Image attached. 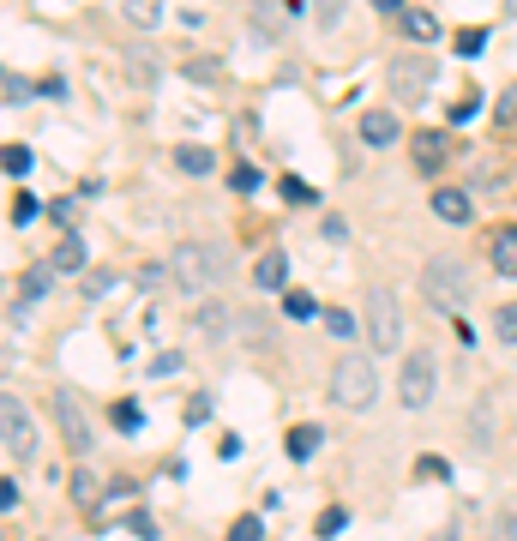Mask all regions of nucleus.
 Masks as SVG:
<instances>
[{
	"mask_svg": "<svg viewBox=\"0 0 517 541\" xmlns=\"http://www.w3.org/2000/svg\"><path fill=\"white\" fill-rule=\"evenodd\" d=\"M127 72H132V85H151V55H144V48H127Z\"/></svg>",
	"mask_w": 517,
	"mask_h": 541,
	"instance_id": "obj_29",
	"label": "nucleus"
},
{
	"mask_svg": "<svg viewBox=\"0 0 517 541\" xmlns=\"http://www.w3.org/2000/svg\"><path fill=\"white\" fill-rule=\"evenodd\" d=\"M283 313L289 319H313V295H307V289H283Z\"/></svg>",
	"mask_w": 517,
	"mask_h": 541,
	"instance_id": "obj_24",
	"label": "nucleus"
},
{
	"mask_svg": "<svg viewBox=\"0 0 517 541\" xmlns=\"http://www.w3.org/2000/svg\"><path fill=\"white\" fill-rule=\"evenodd\" d=\"M37 211H43V205L30 199V193H18V199H13V223H18V228H25V223H37Z\"/></svg>",
	"mask_w": 517,
	"mask_h": 541,
	"instance_id": "obj_34",
	"label": "nucleus"
},
{
	"mask_svg": "<svg viewBox=\"0 0 517 541\" xmlns=\"http://www.w3.org/2000/svg\"><path fill=\"white\" fill-rule=\"evenodd\" d=\"M409 157H416V175H439L451 163V139L439 127H416L409 133Z\"/></svg>",
	"mask_w": 517,
	"mask_h": 541,
	"instance_id": "obj_7",
	"label": "nucleus"
},
{
	"mask_svg": "<svg viewBox=\"0 0 517 541\" xmlns=\"http://www.w3.org/2000/svg\"><path fill=\"white\" fill-rule=\"evenodd\" d=\"M229 186H235V193H253V186H258V169H235Z\"/></svg>",
	"mask_w": 517,
	"mask_h": 541,
	"instance_id": "obj_43",
	"label": "nucleus"
},
{
	"mask_svg": "<svg viewBox=\"0 0 517 541\" xmlns=\"http://www.w3.org/2000/svg\"><path fill=\"white\" fill-rule=\"evenodd\" d=\"M174 169L193 175V181H205V175H216V157L205 151V144H174Z\"/></svg>",
	"mask_w": 517,
	"mask_h": 541,
	"instance_id": "obj_13",
	"label": "nucleus"
},
{
	"mask_svg": "<svg viewBox=\"0 0 517 541\" xmlns=\"http://www.w3.org/2000/svg\"><path fill=\"white\" fill-rule=\"evenodd\" d=\"M343 18V0H313V30H337Z\"/></svg>",
	"mask_w": 517,
	"mask_h": 541,
	"instance_id": "obj_25",
	"label": "nucleus"
},
{
	"mask_svg": "<svg viewBox=\"0 0 517 541\" xmlns=\"http://www.w3.org/2000/svg\"><path fill=\"white\" fill-rule=\"evenodd\" d=\"M505 13H517V0H505Z\"/></svg>",
	"mask_w": 517,
	"mask_h": 541,
	"instance_id": "obj_46",
	"label": "nucleus"
},
{
	"mask_svg": "<svg viewBox=\"0 0 517 541\" xmlns=\"http://www.w3.org/2000/svg\"><path fill=\"white\" fill-rule=\"evenodd\" d=\"M229 541H265V517H253V512L235 517V524H229Z\"/></svg>",
	"mask_w": 517,
	"mask_h": 541,
	"instance_id": "obj_23",
	"label": "nucleus"
},
{
	"mask_svg": "<svg viewBox=\"0 0 517 541\" xmlns=\"http://www.w3.org/2000/svg\"><path fill=\"white\" fill-rule=\"evenodd\" d=\"M0 79H6V102H13V109H18V102H30V90H37L25 72H0Z\"/></svg>",
	"mask_w": 517,
	"mask_h": 541,
	"instance_id": "obj_30",
	"label": "nucleus"
},
{
	"mask_svg": "<svg viewBox=\"0 0 517 541\" xmlns=\"http://www.w3.org/2000/svg\"><path fill=\"white\" fill-rule=\"evenodd\" d=\"M421 475H427V482H446V475H451V470H446V457H433V451H427V457H421Z\"/></svg>",
	"mask_w": 517,
	"mask_h": 541,
	"instance_id": "obj_41",
	"label": "nucleus"
},
{
	"mask_svg": "<svg viewBox=\"0 0 517 541\" xmlns=\"http://www.w3.org/2000/svg\"><path fill=\"white\" fill-rule=\"evenodd\" d=\"M72 499H79V505H85V512H97V475H90V470H72Z\"/></svg>",
	"mask_w": 517,
	"mask_h": 541,
	"instance_id": "obj_20",
	"label": "nucleus"
},
{
	"mask_svg": "<svg viewBox=\"0 0 517 541\" xmlns=\"http://www.w3.org/2000/svg\"><path fill=\"white\" fill-rule=\"evenodd\" d=\"M30 169H37V157H30L25 144H6V175H18V181H25Z\"/></svg>",
	"mask_w": 517,
	"mask_h": 541,
	"instance_id": "obj_28",
	"label": "nucleus"
},
{
	"mask_svg": "<svg viewBox=\"0 0 517 541\" xmlns=\"http://www.w3.org/2000/svg\"><path fill=\"white\" fill-rule=\"evenodd\" d=\"M283 199H289V205H307V199H313V186H307V181H295V175H289V181H283Z\"/></svg>",
	"mask_w": 517,
	"mask_h": 541,
	"instance_id": "obj_38",
	"label": "nucleus"
},
{
	"mask_svg": "<svg viewBox=\"0 0 517 541\" xmlns=\"http://www.w3.org/2000/svg\"><path fill=\"white\" fill-rule=\"evenodd\" d=\"M127 524H132V536H139V541H157V524H151V517H144V512H132Z\"/></svg>",
	"mask_w": 517,
	"mask_h": 541,
	"instance_id": "obj_42",
	"label": "nucleus"
},
{
	"mask_svg": "<svg viewBox=\"0 0 517 541\" xmlns=\"http://www.w3.org/2000/svg\"><path fill=\"white\" fill-rule=\"evenodd\" d=\"M127 18L139 30H157L163 25V0H127Z\"/></svg>",
	"mask_w": 517,
	"mask_h": 541,
	"instance_id": "obj_18",
	"label": "nucleus"
},
{
	"mask_svg": "<svg viewBox=\"0 0 517 541\" xmlns=\"http://www.w3.org/2000/svg\"><path fill=\"white\" fill-rule=\"evenodd\" d=\"M109 415H115V428H121V433H139V428H144V409H139L132 398H121V403H115Z\"/></svg>",
	"mask_w": 517,
	"mask_h": 541,
	"instance_id": "obj_21",
	"label": "nucleus"
},
{
	"mask_svg": "<svg viewBox=\"0 0 517 541\" xmlns=\"http://www.w3.org/2000/svg\"><path fill=\"white\" fill-rule=\"evenodd\" d=\"M48 265L67 270V277H72V270H85V241H79V235H67V241L55 247V259H48Z\"/></svg>",
	"mask_w": 517,
	"mask_h": 541,
	"instance_id": "obj_17",
	"label": "nucleus"
},
{
	"mask_svg": "<svg viewBox=\"0 0 517 541\" xmlns=\"http://www.w3.org/2000/svg\"><path fill=\"white\" fill-rule=\"evenodd\" d=\"M433 217H439V223H470V193H463V186H439V193H433Z\"/></svg>",
	"mask_w": 517,
	"mask_h": 541,
	"instance_id": "obj_11",
	"label": "nucleus"
},
{
	"mask_svg": "<svg viewBox=\"0 0 517 541\" xmlns=\"http://www.w3.org/2000/svg\"><path fill=\"white\" fill-rule=\"evenodd\" d=\"M325 331H331V337H355L361 319H355V313H343V307H331V313H325Z\"/></svg>",
	"mask_w": 517,
	"mask_h": 541,
	"instance_id": "obj_26",
	"label": "nucleus"
},
{
	"mask_svg": "<svg viewBox=\"0 0 517 541\" xmlns=\"http://www.w3.org/2000/svg\"><path fill=\"white\" fill-rule=\"evenodd\" d=\"M361 139H367V144H379V151H385V144H397V114L367 109V114H361Z\"/></svg>",
	"mask_w": 517,
	"mask_h": 541,
	"instance_id": "obj_12",
	"label": "nucleus"
},
{
	"mask_svg": "<svg viewBox=\"0 0 517 541\" xmlns=\"http://www.w3.org/2000/svg\"><path fill=\"white\" fill-rule=\"evenodd\" d=\"M433 85V67L427 60H391V90H397L403 102H421Z\"/></svg>",
	"mask_w": 517,
	"mask_h": 541,
	"instance_id": "obj_9",
	"label": "nucleus"
},
{
	"mask_svg": "<svg viewBox=\"0 0 517 541\" xmlns=\"http://www.w3.org/2000/svg\"><path fill=\"white\" fill-rule=\"evenodd\" d=\"M433 379H439V361L427 355V349H416V355L403 361V379H397V398L409 415H421L433 403Z\"/></svg>",
	"mask_w": 517,
	"mask_h": 541,
	"instance_id": "obj_5",
	"label": "nucleus"
},
{
	"mask_svg": "<svg viewBox=\"0 0 517 541\" xmlns=\"http://www.w3.org/2000/svg\"><path fill=\"white\" fill-rule=\"evenodd\" d=\"M319 440H325L319 428H295V433H289V457H295V463H307V457L319 451Z\"/></svg>",
	"mask_w": 517,
	"mask_h": 541,
	"instance_id": "obj_19",
	"label": "nucleus"
},
{
	"mask_svg": "<svg viewBox=\"0 0 517 541\" xmlns=\"http://www.w3.org/2000/svg\"><path fill=\"white\" fill-rule=\"evenodd\" d=\"M343 524H349V512H343V505H331V512L319 517V536H337V529H343Z\"/></svg>",
	"mask_w": 517,
	"mask_h": 541,
	"instance_id": "obj_39",
	"label": "nucleus"
},
{
	"mask_svg": "<svg viewBox=\"0 0 517 541\" xmlns=\"http://www.w3.org/2000/svg\"><path fill=\"white\" fill-rule=\"evenodd\" d=\"M187 79H193V85H216L223 67H216V60H187Z\"/></svg>",
	"mask_w": 517,
	"mask_h": 541,
	"instance_id": "obj_32",
	"label": "nucleus"
},
{
	"mask_svg": "<svg viewBox=\"0 0 517 541\" xmlns=\"http://www.w3.org/2000/svg\"><path fill=\"white\" fill-rule=\"evenodd\" d=\"M48 277H55V265H37V270H30V277H25V301H37V295H43V289H48ZM25 301H18V307H25Z\"/></svg>",
	"mask_w": 517,
	"mask_h": 541,
	"instance_id": "obj_31",
	"label": "nucleus"
},
{
	"mask_svg": "<svg viewBox=\"0 0 517 541\" xmlns=\"http://www.w3.org/2000/svg\"><path fill=\"white\" fill-rule=\"evenodd\" d=\"M55 421H60V433H67V445L85 457L90 451V421H85V409H79L72 391H55Z\"/></svg>",
	"mask_w": 517,
	"mask_h": 541,
	"instance_id": "obj_8",
	"label": "nucleus"
},
{
	"mask_svg": "<svg viewBox=\"0 0 517 541\" xmlns=\"http://www.w3.org/2000/svg\"><path fill=\"white\" fill-rule=\"evenodd\" d=\"M493 270H500V277H517V223H505L500 235H493Z\"/></svg>",
	"mask_w": 517,
	"mask_h": 541,
	"instance_id": "obj_15",
	"label": "nucleus"
},
{
	"mask_svg": "<svg viewBox=\"0 0 517 541\" xmlns=\"http://www.w3.org/2000/svg\"><path fill=\"white\" fill-rule=\"evenodd\" d=\"M397 30L409 37V43H433V37H439V25H433V13H421V6H409Z\"/></svg>",
	"mask_w": 517,
	"mask_h": 541,
	"instance_id": "obj_16",
	"label": "nucleus"
},
{
	"mask_svg": "<svg viewBox=\"0 0 517 541\" xmlns=\"http://www.w3.org/2000/svg\"><path fill=\"white\" fill-rule=\"evenodd\" d=\"M488 541H517V512H500V517H493Z\"/></svg>",
	"mask_w": 517,
	"mask_h": 541,
	"instance_id": "obj_33",
	"label": "nucleus"
},
{
	"mask_svg": "<svg viewBox=\"0 0 517 541\" xmlns=\"http://www.w3.org/2000/svg\"><path fill=\"white\" fill-rule=\"evenodd\" d=\"M493 121H500L505 133L517 127V85H505V90H500V102H493Z\"/></svg>",
	"mask_w": 517,
	"mask_h": 541,
	"instance_id": "obj_22",
	"label": "nucleus"
},
{
	"mask_svg": "<svg viewBox=\"0 0 517 541\" xmlns=\"http://www.w3.org/2000/svg\"><path fill=\"white\" fill-rule=\"evenodd\" d=\"M0 428H6V457H13V463H30V451H37V428H30V409L18 398L0 403Z\"/></svg>",
	"mask_w": 517,
	"mask_h": 541,
	"instance_id": "obj_6",
	"label": "nucleus"
},
{
	"mask_svg": "<svg viewBox=\"0 0 517 541\" xmlns=\"http://www.w3.org/2000/svg\"><path fill=\"white\" fill-rule=\"evenodd\" d=\"M48 217H55V223H67V235H72V223H79V205H72V199H55V205H48Z\"/></svg>",
	"mask_w": 517,
	"mask_h": 541,
	"instance_id": "obj_36",
	"label": "nucleus"
},
{
	"mask_svg": "<svg viewBox=\"0 0 517 541\" xmlns=\"http://www.w3.org/2000/svg\"><path fill=\"white\" fill-rule=\"evenodd\" d=\"M331 398H337V409H374L379 367L367 355H343L337 367H331Z\"/></svg>",
	"mask_w": 517,
	"mask_h": 541,
	"instance_id": "obj_3",
	"label": "nucleus"
},
{
	"mask_svg": "<svg viewBox=\"0 0 517 541\" xmlns=\"http://www.w3.org/2000/svg\"><path fill=\"white\" fill-rule=\"evenodd\" d=\"M374 6H379V13H397V6H403V0H374Z\"/></svg>",
	"mask_w": 517,
	"mask_h": 541,
	"instance_id": "obj_44",
	"label": "nucleus"
},
{
	"mask_svg": "<svg viewBox=\"0 0 517 541\" xmlns=\"http://www.w3.org/2000/svg\"><path fill=\"white\" fill-rule=\"evenodd\" d=\"M493 337H500V343H517V301L493 313Z\"/></svg>",
	"mask_w": 517,
	"mask_h": 541,
	"instance_id": "obj_27",
	"label": "nucleus"
},
{
	"mask_svg": "<svg viewBox=\"0 0 517 541\" xmlns=\"http://www.w3.org/2000/svg\"><path fill=\"white\" fill-rule=\"evenodd\" d=\"M421 295L439 307V313H463V301H470V270L458 265V259H427V270H421Z\"/></svg>",
	"mask_w": 517,
	"mask_h": 541,
	"instance_id": "obj_4",
	"label": "nucleus"
},
{
	"mask_svg": "<svg viewBox=\"0 0 517 541\" xmlns=\"http://www.w3.org/2000/svg\"><path fill=\"white\" fill-rule=\"evenodd\" d=\"M144 373H151V379H169V373H181V355H174V349H163V355L151 361Z\"/></svg>",
	"mask_w": 517,
	"mask_h": 541,
	"instance_id": "obj_35",
	"label": "nucleus"
},
{
	"mask_svg": "<svg viewBox=\"0 0 517 541\" xmlns=\"http://www.w3.org/2000/svg\"><path fill=\"white\" fill-rule=\"evenodd\" d=\"M253 283H258V289H265V295H277V289H283V283H289V259H283V253H277V247H265V253H258V259H253Z\"/></svg>",
	"mask_w": 517,
	"mask_h": 541,
	"instance_id": "obj_10",
	"label": "nucleus"
},
{
	"mask_svg": "<svg viewBox=\"0 0 517 541\" xmlns=\"http://www.w3.org/2000/svg\"><path fill=\"white\" fill-rule=\"evenodd\" d=\"M439 541H458V529H446V536H439Z\"/></svg>",
	"mask_w": 517,
	"mask_h": 541,
	"instance_id": "obj_45",
	"label": "nucleus"
},
{
	"mask_svg": "<svg viewBox=\"0 0 517 541\" xmlns=\"http://www.w3.org/2000/svg\"><path fill=\"white\" fill-rule=\"evenodd\" d=\"M488 48V30H463L458 37V55H481Z\"/></svg>",
	"mask_w": 517,
	"mask_h": 541,
	"instance_id": "obj_37",
	"label": "nucleus"
},
{
	"mask_svg": "<svg viewBox=\"0 0 517 541\" xmlns=\"http://www.w3.org/2000/svg\"><path fill=\"white\" fill-rule=\"evenodd\" d=\"M223 277V253H216L211 241H181L169 253V283L187 289V295H205V289Z\"/></svg>",
	"mask_w": 517,
	"mask_h": 541,
	"instance_id": "obj_1",
	"label": "nucleus"
},
{
	"mask_svg": "<svg viewBox=\"0 0 517 541\" xmlns=\"http://www.w3.org/2000/svg\"><path fill=\"white\" fill-rule=\"evenodd\" d=\"M205 421H211V398H193L187 403V428H205Z\"/></svg>",
	"mask_w": 517,
	"mask_h": 541,
	"instance_id": "obj_40",
	"label": "nucleus"
},
{
	"mask_svg": "<svg viewBox=\"0 0 517 541\" xmlns=\"http://www.w3.org/2000/svg\"><path fill=\"white\" fill-rule=\"evenodd\" d=\"M361 325H367V343H374L379 355L403 349V301H397V289H385V283H374V289H367Z\"/></svg>",
	"mask_w": 517,
	"mask_h": 541,
	"instance_id": "obj_2",
	"label": "nucleus"
},
{
	"mask_svg": "<svg viewBox=\"0 0 517 541\" xmlns=\"http://www.w3.org/2000/svg\"><path fill=\"white\" fill-rule=\"evenodd\" d=\"M193 325H199L205 337H229V331H235V313L223 307V301H205L199 313H193Z\"/></svg>",
	"mask_w": 517,
	"mask_h": 541,
	"instance_id": "obj_14",
	"label": "nucleus"
}]
</instances>
